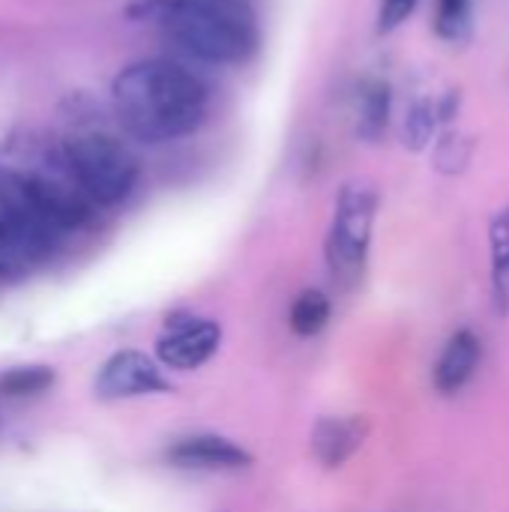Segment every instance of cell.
I'll use <instances>...</instances> for the list:
<instances>
[{
    "instance_id": "6da1fadb",
    "label": "cell",
    "mask_w": 509,
    "mask_h": 512,
    "mask_svg": "<svg viewBox=\"0 0 509 512\" xmlns=\"http://www.w3.org/2000/svg\"><path fill=\"white\" fill-rule=\"evenodd\" d=\"M111 102L120 126L132 138L165 144L192 135L207 120L210 90L186 66L150 57L117 72Z\"/></svg>"
},
{
    "instance_id": "7a4b0ae2",
    "label": "cell",
    "mask_w": 509,
    "mask_h": 512,
    "mask_svg": "<svg viewBox=\"0 0 509 512\" xmlns=\"http://www.w3.org/2000/svg\"><path fill=\"white\" fill-rule=\"evenodd\" d=\"M144 15L204 63H243L261 39L246 0H144Z\"/></svg>"
},
{
    "instance_id": "3957f363",
    "label": "cell",
    "mask_w": 509,
    "mask_h": 512,
    "mask_svg": "<svg viewBox=\"0 0 509 512\" xmlns=\"http://www.w3.org/2000/svg\"><path fill=\"white\" fill-rule=\"evenodd\" d=\"M0 216L39 255H48L63 234L90 222V201L60 180L0 165Z\"/></svg>"
},
{
    "instance_id": "277c9868",
    "label": "cell",
    "mask_w": 509,
    "mask_h": 512,
    "mask_svg": "<svg viewBox=\"0 0 509 512\" xmlns=\"http://www.w3.org/2000/svg\"><path fill=\"white\" fill-rule=\"evenodd\" d=\"M66 165L78 192L99 207L120 204L138 183V159L111 135L87 132L66 144Z\"/></svg>"
},
{
    "instance_id": "5b68a950",
    "label": "cell",
    "mask_w": 509,
    "mask_h": 512,
    "mask_svg": "<svg viewBox=\"0 0 509 512\" xmlns=\"http://www.w3.org/2000/svg\"><path fill=\"white\" fill-rule=\"evenodd\" d=\"M375 216H378V189L366 180L345 183L336 198L333 225L327 234V264L333 279L345 288H354L366 273Z\"/></svg>"
},
{
    "instance_id": "8992f818",
    "label": "cell",
    "mask_w": 509,
    "mask_h": 512,
    "mask_svg": "<svg viewBox=\"0 0 509 512\" xmlns=\"http://www.w3.org/2000/svg\"><path fill=\"white\" fill-rule=\"evenodd\" d=\"M168 390H171V384L165 381L162 369L141 351L111 354L93 381V393L102 402H123V399L168 393Z\"/></svg>"
},
{
    "instance_id": "52a82bcc",
    "label": "cell",
    "mask_w": 509,
    "mask_h": 512,
    "mask_svg": "<svg viewBox=\"0 0 509 512\" xmlns=\"http://www.w3.org/2000/svg\"><path fill=\"white\" fill-rule=\"evenodd\" d=\"M222 342V327L207 318H186L168 324V330L156 342V357L162 366L177 372L201 369Z\"/></svg>"
},
{
    "instance_id": "ba28073f",
    "label": "cell",
    "mask_w": 509,
    "mask_h": 512,
    "mask_svg": "<svg viewBox=\"0 0 509 512\" xmlns=\"http://www.w3.org/2000/svg\"><path fill=\"white\" fill-rule=\"evenodd\" d=\"M165 459L180 471H210V474H216V471H243V468L252 465V456L240 444H234V441H228L222 435L183 438L174 447H168Z\"/></svg>"
},
{
    "instance_id": "9c48e42d",
    "label": "cell",
    "mask_w": 509,
    "mask_h": 512,
    "mask_svg": "<svg viewBox=\"0 0 509 512\" xmlns=\"http://www.w3.org/2000/svg\"><path fill=\"white\" fill-rule=\"evenodd\" d=\"M369 420L354 417H324L312 429V453L324 468H342L366 441Z\"/></svg>"
},
{
    "instance_id": "30bf717a",
    "label": "cell",
    "mask_w": 509,
    "mask_h": 512,
    "mask_svg": "<svg viewBox=\"0 0 509 512\" xmlns=\"http://www.w3.org/2000/svg\"><path fill=\"white\" fill-rule=\"evenodd\" d=\"M480 357H483L480 336L474 330H456L447 339V345H444V351H441V357L435 363V375H432L435 390L444 393V396L459 393L474 378V372L480 366Z\"/></svg>"
},
{
    "instance_id": "8fae6325",
    "label": "cell",
    "mask_w": 509,
    "mask_h": 512,
    "mask_svg": "<svg viewBox=\"0 0 509 512\" xmlns=\"http://www.w3.org/2000/svg\"><path fill=\"white\" fill-rule=\"evenodd\" d=\"M489 282L495 315L509 318V204L489 219Z\"/></svg>"
},
{
    "instance_id": "7c38bea8",
    "label": "cell",
    "mask_w": 509,
    "mask_h": 512,
    "mask_svg": "<svg viewBox=\"0 0 509 512\" xmlns=\"http://www.w3.org/2000/svg\"><path fill=\"white\" fill-rule=\"evenodd\" d=\"M390 105H393L390 84L369 81L363 87V96H360V135L366 141H378L387 132V126H390Z\"/></svg>"
},
{
    "instance_id": "4fadbf2b",
    "label": "cell",
    "mask_w": 509,
    "mask_h": 512,
    "mask_svg": "<svg viewBox=\"0 0 509 512\" xmlns=\"http://www.w3.org/2000/svg\"><path fill=\"white\" fill-rule=\"evenodd\" d=\"M330 312H333V306H330V297H327L324 291H315V288H309V291H303V294L294 300L288 324H291V330H294L297 336L309 339V336H318V333L327 327V321H330Z\"/></svg>"
},
{
    "instance_id": "5bb4252c",
    "label": "cell",
    "mask_w": 509,
    "mask_h": 512,
    "mask_svg": "<svg viewBox=\"0 0 509 512\" xmlns=\"http://www.w3.org/2000/svg\"><path fill=\"white\" fill-rule=\"evenodd\" d=\"M42 255L0 216V279L24 276Z\"/></svg>"
},
{
    "instance_id": "9a60e30c",
    "label": "cell",
    "mask_w": 509,
    "mask_h": 512,
    "mask_svg": "<svg viewBox=\"0 0 509 512\" xmlns=\"http://www.w3.org/2000/svg\"><path fill=\"white\" fill-rule=\"evenodd\" d=\"M474 27V0H438L435 30L447 42H465Z\"/></svg>"
},
{
    "instance_id": "2e32d148",
    "label": "cell",
    "mask_w": 509,
    "mask_h": 512,
    "mask_svg": "<svg viewBox=\"0 0 509 512\" xmlns=\"http://www.w3.org/2000/svg\"><path fill=\"white\" fill-rule=\"evenodd\" d=\"M471 159H474V141L468 135H462L456 129L441 135V141L435 147V168L441 174H450V177L465 174L471 168Z\"/></svg>"
},
{
    "instance_id": "e0dca14e",
    "label": "cell",
    "mask_w": 509,
    "mask_h": 512,
    "mask_svg": "<svg viewBox=\"0 0 509 512\" xmlns=\"http://www.w3.org/2000/svg\"><path fill=\"white\" fill-rule=\"evenodd\" d=\"M438 129V111L432 99H420L408 108L405 126H402V141L408 150H423L429 147V141L435 138Z\"/></svg>"
},
{
    "instance_id": "ac0fdd59",
    "label": "cell",
    "mask_w": 509,
    "mask_h": 512,
    "mask_svg": "<svg viewBox=\"0 0 509 512\" xmlns=\"http://www.w3.org/2000/svg\"><path fill=\"white\" fill-rule=\"evenodd\" d=\"M54 384L51 366H15L0 375V393L3 396H33Z\"/></svg>"
},
{
    "instance_id": "d6986e66",
    "label": "cell",
    "mask_w": 509,
    "mask_h": 512,
    "mask_svg": "<svg viewBox=\"0 0 509 512\" xmlns=\"http://www.w3.org/2000/svg\"><path fill=\"white\" fill-rule=\"evenodd\" d=\"M417 9V0H384L381 3V15H378V27L381 33H390L396 30L399 24L408 21V15Z\"/></svg>"
}]
</instances>
